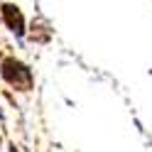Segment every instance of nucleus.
I'll return each mask as SVG.
<instances>
[{"mask_svg":"<svg viewBox=\"0 0 152 152\" xmlns=\"http://www.w3.org/2000/svg\"><path fill=\"white\" fill-rule=\"evenodd\" d=\"M3 17H5L7 27H10L17 37H25V17H22V12H20V7L5 3V5H3Z\"/></svg>","mask_w":152,"mask_h":152,"instance_id":"2","label":"nucleus"},{"mask_svg":"<svg viewBox=\"0 0 152 152\" xmlns=\"http://www.w3.org/2000/svg\"><path fill=\"white\" fill-rule=\"evenodd\" d=\"M3 79L10 83V86H17L22 91H30L32 88V69H27L22 61L7 56L3 61Z\"/></svg>","mask_w":152,"mask_h":152,"instance_id":"1","label":"nucleus"},{"mask_svg":"<svg viewBox=\"0 0 152 152\" xmlns=\"http://www.w3.org/2000/svg\"><path fill=\"white\" fill-rule=\"evenodd\" d=\"M10 152H20V150H17V147H15V145H12V147H10Z\"/></svg>","mask_w":152,"mask_h":152,"instance_id":"3","label":"nucleus"}]
</instances>
